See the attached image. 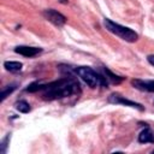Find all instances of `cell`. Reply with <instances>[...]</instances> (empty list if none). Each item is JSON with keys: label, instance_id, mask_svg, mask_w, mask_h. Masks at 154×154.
<instances>
[{"label": "cell", "instance_id": "1", "mask_svg": "<svg viewBox=\"0 0 154 154\" xmlns=\"http://www.w3.org/2000/svg\"><path fill=\"white\" fill-rule=\"evenodd\" d=\"M40 90L42 91V97L45 100H57L71 96L73 94L79 93V83L78 81L72 77H63L58 81L51 82L48 84L40 83Z\"/></svg>", "mask_w": 154, "mask_h": 154}, {"label": "cell", "instance_id": "2", "mask_svg": "<svg viewBox=\"0 0 154 154\" xmlns=\"http://www.w3.org/2000/svg\"><path fill=\"white\" fill-rule=\"evenodd\" d=\"M73 72L84 82L87 83L90 88H96V87H107L108 81L105 78L102 73L99 71L93 70L89 66H78L73 69Z\"/></svg>", "mask_w": 154, "mask_h": 154}, {"label": "cell", "instance_id": "3", "mask_svg": "<svg viewBox=\"0 0 154 154\" xmlns=\"http://www.w3.org/2000/svg\"><path fill=\"white\" fill-rule=\"evenodd\" d=\"M103 25H105V28L109 32L119 36L122 40H124L126 42H135V41L138 40V34L135 32L132 29L126 28V26H123V25H120L118 23H114L113 20H111L108 18H105L103 19Z\"/></svg>", "mask_w": 154, "mask_h": 154}, {"label": "cell", "instance_id": "4", "mask_svg": "<svg viewBox=\"0 0 154 154\" xmlns=\"http://www.w3.org/2000/svg\"><path fill=\"white\" fill-rule=\"evenodd\" d=\"M107 101H108L109 103H114V105H124V106L134 107V108H137L138 111H143V109H144V107H143L141 103L135 102V101H131V100H129V99L122 96V95L118 94V93H113V94H111V95L108 96Z\"/></svg>", "mask_w": 154, "mask_h": 154}, {"label": "cell", "instance_id": "5", "mask_svg": "<svg viewBox=\"0 0 154 154\" xmlns=\"http://www.w3.org/2000/svg\"><path fill=\"white\" fill-rule=\"evenodd\" d=\"M43 17L51 22L52 24H54L55 26H63L65 23H66V17L64 14H61L60 12L53 10V8H48V10H45L43 11Z\"/></svg>", "mask_w": 154, "mask_h": 154}, {"label": "cell", "instance_id": "6", "mask_svg": "<svg viewBox=\"0 0 154 154\" xmlns=\"http://www.w3.org/2000/svg\"><path fill=\"white\" fill-rule=\"evenodd\" d=\"M14 52L20 54V55H23V57L31 58V57H35L38 53H41L42 48H40V47H30V46H17L14 48Z\"/></svg>", "mask_w": 154, "mask_h": 154}, {"label": "cell", "instance_id": "7", "mask_svg": "<svg viewBox=\"0 0 154 154\" xmlns=\"http://www.w3.org/2000/svg\"><path fill=\"white\" fill-rule=\"evenodd\" d=\"M131 84L134 88L141 90V91H154V81L148 79H132Z\"/></svg>", "mask_w": 154, "mask_h": 154}, {"label": "cell", "instance_id": "8", "mask_svg": "<svg viewBox=\"0 0 154 154\" xmlns=\"http://www.w3.org/2000/svg\"><path fill=\"white\" fill-rule=\"evenodd\" d=\"M138 142L140 143H154V132L149 128H146L144 130L140 132Z\"/></svg>", "mask_w": 154, "mask_h": 154}, {"label": "cell", "instance_id": "9", "mask_svg": "<svg viewBox=\"0 0 154 154\" xmlns=\"http://www.w3.org/2000/svg\"><path fill=\"white\" fill-rule=\"evenodd\" d=\"M99 72H100V73H102V75L105 76V78H106L108 82H112V83L118 84V83H120V82L123 81V77H120V76H117V75L112 73V72H111L108 69H106V67H101V69L99 70Z\"/></svg>", "mask_w": 154, "mask_h": 154}, {"label": "cell", "instance_id": "10", "mask_svg": "<svg viewBox=\"0 0 154 154\" xmlns=\"http://www.w3.org/2000/svg\"><path fill=\"white\" fill-rule=\"evenodd\" d=\"M4 66L10 72H19L23 67V64L19 63V61H5Z\"/></svg>", "mask_w": 154, "mask_h": 154}, {"label": "cell", "instance_id": "11", "mask_svg": "<svg viewBox=\"0 0 154 154\" xmlns=\"http://www.w3.org/2000/svg\"><path fill=\"white\" fill-rule=\"evenodd\" d=\"M16 108H17L19 112H22V113H28V112H30V105H29L25 100L18 101V102L16 103Z\"/></svg>", "mask_w": 154, "mask_h": 154}, {"label": "cell", "instance_id": "12", "mask_svg": "<svg viewBox=\"0 0 154 154\" xmlns=\"http://www.w3.org/2000/svg\"><path fill=\"white\" fill-rule=\"evenodd\" d=\"M16 88H17V84H10V85L4 87L1 90V101H4L8 96V94H11L13 90H16Z\"/></svg>", "mask_w": 154, "mask_h": 154}, {"label": "cell", "instance_id": "13", "mask_svg": "<svg viewBox=\"0 0 154 154\" xmlns=\"http://www.w3.org/2000/svg\"><path fill=\"white\" fill-rule=\"evenodd\" d=\"M8 138H10V134L4 138V141H2V146H1V153L2 154H5V152H6V147H7V141H8Z\"/></svg>", "mask_w": 154, "mask_h": 154}, {"label": "cell", "instance_id": "14", "mask_svg": "<svg viewBox=\"0 0 154 154\" xmlns=\"http://www.w3.org/2000/svg\"><path fill=\"white\" fill-rule=\"evenodd\" d=\"M147 60H148V63H149L150 65H153V66H154V54L148 55V57H147Z\"/></svg>", "mask_w": 154, "mask_h": 154}, {"label": "cell", "instance_id": "15", "mask_svg": "<svg viewBox=\"0 0 154 154\" xmlns=\"http://www.w3.org/2000/svg\"><path fill=\"white\" fill-rule=\"evenodd\" d=\"M61 4H67V0H59Z\"/></svg>", "mask_w": 154, "mask_h": 154}, {"label": "cell", "instance_id": "16", "mask_svg": "<svg viewBox=\"0 0 154 154\" xmlns=\"http://www.w3.org/2000/svg\"><path fill=\"white\" fill-rule=\"evenodd\" d=\"M153 153H154V150H153Z\"/></svg>", "mask_w": 154, "mask_h": 154}]
</instances>
